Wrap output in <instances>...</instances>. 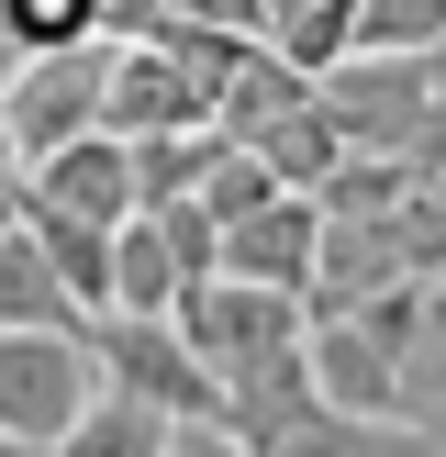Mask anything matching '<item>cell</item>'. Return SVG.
<instances>
[{
  "instance_id": "cell-20",
  "label": "cell",
  "mask_w": 446,
  "mask_h": 457,
  "mask_svg": "<svg viewBox=\"0 0 446 457\" xmlns=\"http://www.w3.org/2000/svg\"><path fill=\"white\" fill-rule=\"evenodd\" d=\"M123 145H134V212H145V201L201 190V168H212L223 134H212V123H190V134H123Z\"/></svg>"
},
{
  "instance_id": "cell-11",
  "label": "cell",
  "mask_w": 446,
  "mask_h": 457,
  "mask_svg": "<svg viewBox=\"0 0 446 457\" xmlns=\"http://www.w3.org/2000/svg\"><path fill=\"white\" fill-rule=\"evenodd\" d=\"M312 413V335H301V346H279V357H257V369H235V379H223V424H235V436L245 446H279L290 436V424H301Z\"/></svg>"
},
{
  "instance_id": "cell-16",
  "label": "cell",
  "mask_w": 446,
  "mask_h": 457,
  "mask_svg": "<svg viewBox=\"0 0 446 457\" xmlns=\"http://www.w3.org/2000/svg\"><path fill=\"white\" fill-rule=\"evenodd\" d=\"M178 245H168V223L156 212H123L112 223V312H168L178 302Z\"/></svg>"
},
{
  "instance_id": "cell-1",
  "label": "cell",
  "mask_w": 446,
  "mask_h": 457,
  "mask_svg": "<svg viewBox=\"0 0 446 457\" xmlns=\"http://www.w3.org/2000/svg\"><path fill=\"white\" fill-rule=\"evenodd\" d=\"M312 89H324L334 134L368 156H424V134H435V56L424 45H346Z\"/></svg>"
},
{
  "instance_id": "cell-3",
  "label": "cell",
  "mask_w": 446,
  "mask_h": 457,
  "mask_svg": "<svg viewBox=\"0 0 446 457\" xmlns=\"http://www.w3.org/2000/svg\"><path fill=\"white\" fill-rule=\"evenodd\" d=\"M178 335H190V357L212 379H235V369H257V357H279V346H301L312 335V312H301V290H268V279H235V268H212V279H190L178 290Z\"/></svg>"
},
{
  "instance_id": "cell-9",
  "label": "cell",
  "mask_w": 446,
  "mask_h": 457,
  "mask_svg": "<svg viewBox=\"0 0 446 457\" xmlns=\"http://www.w3.org/2000/svg\"><path fill=\"white\" fill-rule=\"evenodd\" d=\"M379 279H401V245H391V212H324V245H312V279H301V312H357Z\"/></svg>"
},
{
  "instance_id": "cell-8",
  "label": "cell",
  "mask_w": 446,
  "mask_h": 457,
  "mask_svg": "<svg viewBox=\"0 0 446 457\" xmlns=\"http://www.w3.org/2000/svg\"><path fill=\"white\" fill-rule=\"evenodd\" d=\"M312 245H324V201L312 190H268L257 212L223 223V268H235V279H268V290H301Z\"/></svg>"
},
{
  "instance_id": "cell-10",
  "label": "cell",
  "mask_w": 446,
  "mask_h": 457,
  "mask_svg": "<svg viewBox=\"0 0 446 457\" xmlns=\"http://www.w3.org/2000/svg\"><path fill=\"white\" fill-rule=\"evenodd\" d=\"M312 402H334V413H401V369L357 312L312 324Z\"/></svg>"
},
{
  "instance_id": "cell-2",
  "label": "cell",
  "mask_w": 446,
  "mask_h": 457,
  "mask_svg": "<svg viewBox=\"0 0 446 457\" xmlns=\"http://www.w3.org/2000/svg\"><path fill=\"white\" fill-rule=\"evenodd\" d=\"M101 391V346L89 324H0V424L34 446H56Z\"/></svg>"
},
{
  "instance_id": "cell-21",
  "label": "cell",
  "mask_w": 446,
  "mask_h": 457,
  "mask_svg": "<svg viewBox=\"0 0 446 457\" xmlns=\"http://www.w3.org/2000/svg\"><path fill=\"white\" fill-rule=\"evenodd\" d=\"M268 190H279V179H268V156H257V145H212V168H201V201H212L223 223H235V212H257Z\"/></svg>"
},
{
  "instance_id": "cell-23",
  "label": "cell",
  "mask_w": 446,
  "mask_h": 457,
  "mask_svg": "<svg viewBox=\"0 0 446 457\" xmlns=\"http://www.w3.org/2000/svg\"><path fill=\"white\" fill-rule=\"evenodd\" d=\"M178 12H190V22H223V34H257L268 0H178Z\"/></svg>"
},
{
  "instance_id": "cell-7",
  "label": "cell",
  "mask_w": 446,
  "mask_h": 457,
  "mask_svg": "<svg viewBox=\"0 0 446 457\" xmlns=\"http://www.w3.org/2000/svg\"><path fill=\"white\" fill-rule=\"evenodd\" d=\"M22 201H56V212H89V223H123L134 212V145L112 123L67 134V145H45L34 168H22Z\"/></svg>"
},
{
  "instance_id": "cell-19",
  "label": "cell",
  "mask_w": 446,
  "mask_h": 457,
  "mask_svg": "<svg viewBox=\"0 0 446 457\" xmlns=\"http://www.w3.org/2000/svg\"><path fill=\"white\" fill-rule=\"evenodd\" d=\"M357 12H368V0H268V22H257V34L279 45L301 79H324V67L357 45Z\"/></svg>"
},
{
  "instance_id": "cell-17",
  "label": "cell",
  "mask_w": 446,
  "mask_h": 457,
  "mask_svg": "<svg viewBox=\"0 0 446 457\" xmlns=\"http://www.w3.org/2000/svg\"><path fill=\"white\" fill-rule=\"evenodd\" d=\"M22 223L45 235V257H56V279H67V290H78V312H112V223L56 212V201H22Z\"/></svg>"
},
{
  "instance_id": "cell-14",
  "label": "cell",
  "mask_w": 446,
  "mask_h": 457,
  "mask_svg": "<svg viewBox=\"0 0 446 457\" xmlns=\"http://www.w3.org/2000/svg\"><path fill=\"white\" fill-rule=\"evenodd\" d=\"M0 324H89L78 290L56 279V257H45L34 223H0Z\"/></svg>"
},
{
  "instance_id": "cell-4",
  "label": "cell",
  "mask_w": 446,
  "mask_h": 457,
  "mask_svg": "<svg viewBox=\"0 0 446 457\" xmlns=\"http://www.w3.org/2000/svg\"><path fill=\"white\" fill-rule=\"evenodd\" d=\"M101 89H112V34L45 45V56H12V79H0V134H12V156L34 168L45 145L89 134V123H101Z\"/></svg>"
},
{
  "instance_id": "cell-18",
  "label": "cell",
  "mask_w": 446,
  "mask_h": 457,
  "mask_svg": "<svg viewBox=\"0 0 446 457\" xmlns=\"http://www.w3.org/2000/svg\"><path fill=\"white\" fill-rule=\"evenodd\" d=\"M257 156H268V179H279V190H324V179H334V156H346V134H334L324 89H312V101H290L279 123L257 134Z\"/></svg>"
},
{
  "instance_id": "cell-12",
  "label": "cell",
  "mask_w": 446,
  "mask_h": 457,
  "mask_svg": "<svg viewBox=\"0 0 446 457\" xmlns=\"http://www.w3.org/2000/svg\"><path fill=\"white\" fill-rule=\"evenodd\" d=\"M168 402H145V391H112V379H101V391H89V413L78 424H67V436L56 446H45V457H168Z\"/></svg>"
},
{
  "instance_id": "cell-15",
  "label": "cell",
  "mask_w": 446,
  "mask_h": 457,
  "mask_svg": "<svg viewBox=\"0 0 446 457\" xmlns=\"http://www.w3.org/2000/svg\"><path fill=\"white\" fill-rule=\"evenodd\" d=\"M268 457H435V446H424L401 413H334V402H312Z\"/></svg>"
},
{
  "instance_id": "cell-13",
  "label": "cell",
  "mask_w": 446,
  "mask_h": 457,
  "mask_svg": "<svg viewBox=\"0 0 446 457\" xmlns=\"http://www.w3.org/2000/svg\"><path fill=\"white\" fill-rule=\"evenodd\" d=\"M391 369H401V424H413L424 446H446V279L424 290V312L391 346Z\"/></svg>"
},
{
  "instance_id": "cell-5",
  "label": "cell",
  "mask_w": 446,
  "mask_h": 457,
  "mask_svg": "<svg viewBox=\"0 0 446 457\" xmlns=\"http://www.w3.org/2000/svg\"><path fill=\"white\" fill-rule=\"evenodd\" d=\"M89 346H101L112 391H145V402H168V413H223V379L190 357L178 312H89Z\"/></svg>"
},
{
  "instance_id": "cell-24",
  "label": "cell",
  "mask_w": 446,
  "mask_h": 457,
  "mask_svg": "<svg viewBox=\"0 0 446 457\" xmlns=\"http://www.w3.org/2000/svg\"><path fill=\"white\" fill-rule=\"evenodd\" d=\"M0 457H45V446H34V436H12V424H0Z\"/></svg>"
},
{
  "instance_id": "cell-25",
  "label": "cell",
  "mask_w": 446,
  "mask_h": 457,
  "mask_svg": "<svg viewBox=\"0 0 446 457\" xmlns=\"http://www.w3.org/2000/svg\"><path fill=\"white\" fill-rule=\"evenodd\" d=\"M435 457H446V446H435Z\"/></svg>"
},
{
  "instance_id": "cell-6",
  "label": "cell",
  "mask_w": 446,
  "mask_h": 457,
  "mask_svg": "<svg viewBox=\"0 0 446 457\" xmlns=\"http://www.w3.org/2000/svg\"><path fill=\"white\" fill-rule=\"evenodd\" d=\"M101 123L112 134H190V123H212V79H201L178 45H156V34H112Z\"/></svg>"
},
{
  "instance_id": "cell-22",
  "label": "cell",
  "mask_w": 446,
  "mask_h": 457,
  "mask_svg": "<svg viewBox=\"0 0 446 457\" xmlns=\"http://www.w3.org/2000/svg\"><path fill=\"white\" fill-rule=\"evenodd\" d=\"M168 457H257V446H245L223 413H178V424H168Z\"/></svg>"
}]
</instances>
